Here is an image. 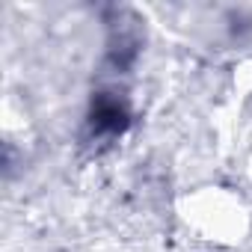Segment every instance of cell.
I'll return each mask as SVG.
<instances>
[{"label": "cell", "mask_w": 252, "mask_h": 252, "mask_svg": "<svg viewBox=\"0 0 252 252\" xmlns=\"http://www.w3.org/2000/svg\"><path fill=\"white\" fill-rule=\"evenodd\" d=\"M128 125V113L116 98H98V104L92 107V128L101 134H119Z\"/></svg>", "instance_id": "6da1fadb"}]
</instances>
